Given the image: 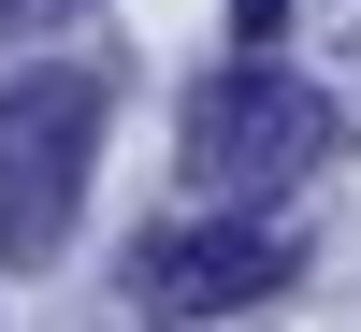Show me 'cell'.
I'll list each match as a JSON object with an SVG mask.
<instances>
[{
  "label": "cell",
  "mask_w": 361,
  "mask_h": 332,
  "mask_svg": "<svg viewBox=\"0 0 361 332\" xmlns=\"http://www.w3.org/2000/svg\"><path fill=\"white\" fill-rule=\"evenodd\" d=\"M87 145H102V87L87 73L0 87V260H58V231L87 202Z\"/></svg>",
  "instance_id": "obj_1"
},
{
  "label": "cell",
  "mask_w": 361,
  "mask_h": 332,
  "mask_svg": "<svg viewBox=\"0 0 361 332\" xmlns=\"http://www.w3.org/2000/svg\"><path fill=\"white\" fill-rule=\"evenodd\" d=\"M318 145H333V102L289 87L275 58H231V73L188 87V173L202 188H289Z\"/></svg>",
  "instance_id": "obj_2"
},
{
  "label": "cell",
  "mask_w": 361,
  "mask_h": 332,
  "mask_svg": "<svg viewBox=\"0 0 361 332\" xmlns=\"http://www.w3.org/2000/svg\"><path fill=\"white\" fill-rule=\"evenodd\" d=\"M289 275V246L260 217H217V231H145L130 246V304L145 318H231V304H260V289Z\"/></svg>",
  "instance_id": "obj_3"
},
{
  "label": "cell",
  "mask_w": 361,
  "mask_h": 332,
  "mask_svg": "<svg viewBox=\"0 0 361 332\" xmlns=\"http://www.w3.org/2000/svg\"><path fill=\"white\" fill-rule=\"evenodd\" d=\"M275 29H289V0H231V44H246V58L275 44Z\"/></svg>",
  "instance_id": "obj_4"
}]
</instances>
